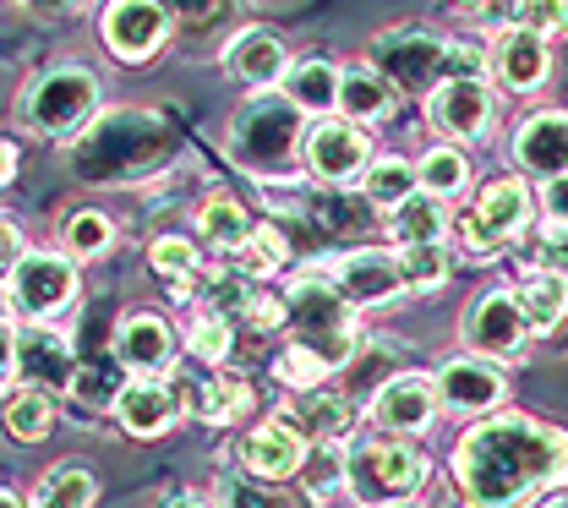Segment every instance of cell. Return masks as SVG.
I'll list each match as a JSON object with an SVG mask.
<instances>
[{
  "label": "cell",
  "instance_id": "1",
  "mask_svg": "<svg viewBox=\"0 0 568 508\" xmlns=\"http://www.w3.org/2000/svg\"><path fill=\"white\" fill-rule=\"evenodd\" d=\"M454 481L470 508H519L568 481V433L530 416H493L459 437Z\"/></svg>",
  "mask_w": 568,
  "mask_h": 508
},
{
  "label": "cell",
  "instance_id": "2",
  "mask_svg": "<svg viewBox=\"0 0 568 508\" xmlns=\"http://www.w3.org/2000/svg\"><path fill=\"white\" fill-rule=\"evenodd\" d=\"M170 126L159 115H138V110H115V115H99L77 148H71V164L99 181V186H126L138 175H153L164 159H170Z\"/></svg>",
  "mask_w": 568,
  "mask_h": 508
},
{
  "label": "cell",
  "instance_id": "3",
  "mask_svg": "<svg viewBox=\"0 0 568 508\" xmlns=\"http://www.w3.org/2000/svg\"><path fill=\"white\" fill-rule=\"evenodd\" d=\"M224 148H230V159L241 170H252L263 181H280L284 170L295 164V153L306 148V110H295L290 93H268L263 88V93H252L235 110V121L224 132Z\"/></svg>",
  "mask_w": 568,
  "mask_h": 508
},
{
  "label": "cell",
  "instance_id": "4",
  "mask_svg": "<svg viewBox=\"0 0 568 508\" xmlns=\"http://www.w3.org/2000/svg\"><path fill=\"white\" fill-rule=\"evenodd\" d=\"M104 104V82L88 67H50L28 82L22 93V126L33 138H55V143H77Z\"/></svg>",
  "mask_w": 568,
  "mask_h": 508
},
{
  "label": "cell",
  "instance_id": "5",
  "mask_svg": "<svg viewBox=\"0 0 568 508\" xmlns=\"http://www.w3.org/2000/svg\"><path fill=\"white\" fill-rule=\"evenodd\" d=\"M284 301H290V323H295L301 345H312L328 366L355 356V306L339 295L328 274H301Z\"/></svg>",
  "mask_w": 568,
  "mask_h": 508
},
{
  "label": "cell",
  "instance_id": "6",
  "mask_svg": "<svg viewBox=\"0 0 568 508\" xmlns=\"http://www.w3.org/2000/svg\"><path fill=\"white\" fill-rule=\"evenodd\" d=\"M426 481V459L422 448L410 443H361L345 459V492L361 508H388V504H410Z\"/></svg>",
  "mask_w": 568,
  "mask_h": 508
},
{
  "label": "cell",
  "instance_id": "7",
  "mask_svg": "<svg viewBox=\"0 0 568 508\" xmlns=\"http://www.w3.org/2000/svg\"><path fill=\"white\" fill-rule=\"evenodd\" d=\"M11 285V306L28 323H50L55 312H67L77 301V257L71 252H22L6 274Z\"/></svg>",
  "mask_w": 568,
  "mask_h": 508
},
{
  "label": "cell",
  "instance_id": "8",
  "mask_svg": "<svg viewBox=\"0 0 568 508\" xmlns=\"http://www.w3.org/2000/svg\"><path fill=\"white\" fill-rule=\"evenodd\" d=\"M306 170L323 181V186H355L372 164V138L366 126L351 115H317L306 126V148H301Z\"/></svg>",
  "mask_w": 568,
  "mask_h": 508
},
{
  "label": "cell",
  "instance_id": "9",
  "mask_svg": "<svg viewBox=\"0 0 568 508\" xmlns=\"http://www.w3.org/2000/svg\"><path fill=\"white\" fill-rule=\"evenodd\" d=\"M175 28V11L164 0H110L104 17H99V33H104V50L126 67H142L164 50Z\"/></svg>",
  "mask_w": 568,
  "mask_h": 508
},
{
  "label": "cell",
  "instance_id": "10",
  "mask_svg": "<svg viewBox=\"0 0 568 508\" xmlns=\"http://www.w3.org/2000/svg\"><path fill=\"white\" fill-rule=\"evenodd\" d=\"M470 356H487V362H519L525 339H530V323H525V306L514 291H487L470 301L465 323H459Z\"/></svg>",
  "mask_w": 568,
  "mask_h": 508
},
{
  "label": "cell",
  "instance_id": "11",
  "mask_svg": "<svg viewBox=\"0 0 568 508\" xmlns=\"http://www.w3.org/2000/svg\"><path fill=\"white\" fill-rule=\"evenodd\" d=\"M426 115H432V126H437L443 138L476 143V138H487V126H493L497 99H493V88H487V77H448V82H437V88L426 93Z\"/></svg>",
  "mask_w": 568,
  "mask_h": 508
},
{
  "label": "cell",
  "instance_id": "12",
  "mask_svg": "<svg viewBox=\"0 0 568 508\" xmlns=\"http://www.w3.org/2000/svg\"><path fill=\"white\" fill-rule=\"evenodd\" d=\"M437 405H443L437 377L399 372V377H388V383L377 388V399H372V421H377L383 433H394V437H416L437 421Z\"/></svg>",
  "mask_w": 568,
  "mask_h": 508
},
{
  "label": "cell",
  "instance_id": "13",
  "mask_svg": "<svg viewBox=\"0 0 568 508\" xmlns=\"http://www.w3.org/2000/svg\"><path fill=\"white\" fill-rule=\"evenodd\" d=\"M328 280L339 285V295H345L351 306H383V301H394L399 291H410L399 252H377V246L334 257V263H328Z\"/></svg>",
  "mask_w": 568,
  "mask_h": 508
},
{
  "label": "cell",
  "instance_id": "14",
  "mask_svg": "<svg viewBox=\"0 0 568 508\" xmlns=\"http://www.w3.org/2000/svg\"><path fill=\"white\" fill-rule=\"evenodd\" d=\"M115 362L132 377H164L175 366V328L159 312H132L115 328Z\"/></svg>",
  "mask_w": 568,
  "mask_h": 508
},
{
  "label": "cell",
  "instance_id": "15",
  "mask_svg": "<svg viewBox=\"0 0 568 508\" xmlns=\"http://www.w3.org/2000/svg\"><path fill=\"white\" fill-rule=\"evenodd\" d=\"M437 394H443V405L459 410V416H487V410L503 405L508 383H503L497 362H487V356H459V362H448L437 372Z\"/></svg>",
  "mask_w": 568,
  "mask_h": 508
},
{
  "label": "cell",
  "instance_id": "16",
  "mask_svg": "<svg viewBox=\"0 0 568 508\" xmlns=\"http://www.w3.org/2000/svg\"><path fill=\"white\" fill-rule=\"evenodd\" d=\"M17 377L28 388H71L77 377V362H71V345L50 328V323H28L17 328Z\"/></svg>",
  "mask_w": 568,
  "mask_h": 508
},
{
  "label": "cell",
  "instance_id": "17",
  "mask_svg": "<svg viewBox=\"0 0 568 508\" xmlns=\"http://www.w3.org/2000/svg\"><path fill=\"white\" fill-rule=\"evenodd\" d=\"M493 72L503 88H514V93H530V88H541L547 72H552V50H547V33H536V28H503L493 44Z\"/></svg>",
  "mask_w": 568,
  "mask_h": 508
},
{
  "label": "cell",
  "instance_id": "18",
  "mask_svg": "<svg viewBox=\"0 0 568 508\" xmlns=\"http://www.w3.org/2000/svg\"><path fill=\"white\" fill-rule=\"evenodd\" d=\"M514 159L525 175L552 181L568 170V110H541L514 132Z\"/></svg>",
  "mask_w": 568,
  "mask_h": 508
},
{
  "label": "cell",
  "instance_id": "19",
  "mask_svg": "<svg viewBox=\"0 0 568 508\" xmlns=\"http://www.w3.org/2000/svg\"><path fill=\"white\" fill-rule=\"evenodd\" d=\"M241 465H246L252 476L284 481V476L306 470V433H295L284 416H274V421H263V427L246 433V443H241Z\"/></svg>",
  "mask_w": 568,
  "mask_h": 508
},
{
  "label": "cell",
  "instance_id": "20",
  "mask_svg": "<svg viewBox=\"0 0 568 508\" xmlns=\"http://www.w3.org/2000/svg\"><path fill=\"white\" fill-rule=\"evenodd\" d=\"M224 67L235 82H246V88H280L284 72H290V50H284L280 33H268V28H246V33H235L230 39V50H224Z\"/></svg>",
  "mask_w": 568,
  "mask_h": 508
},
{
  "label": "cell",
  "instance_id": "21",
  "mask_svg": "<svg viewBox=\"0 0 568 508\" xmlns=\"http://www.w3.org/2000/svg\"><path fill=\"white\" fill-rule=\"evenodd\" d=\"M115 416H121V427L132 437H164L175 427V416H181V399L159 377H132L121 388V399H115Z\"/></svg>",
  "mask_w": 568,
  "mask_h": 508
},
{
  "label": "cell",
  "instance_id": "22",
  "mask_svg": "<svg viewBox=\"0 0 568 508\" xmlns=\"http://www.w3.org/2000/svg\"><path fill=\"white\" fill-rule=\"evenodd\" d=\"M284 421H290L295 433H306V443H339V437H351V427H355V405L345 394L306 388V394L284 410Z\"/></svg>",
  "mask_w": 568,
  "mask_h": 508
},
{
  "label": "cell",
  "instance_id": "23",
  "mask_svg": "<svg viewBox=\"0 0 568 508\" xmlns=\"http://www.w3.org/2000/svg\"><path fill=\"white\" fill-rule=\"evenodd\" d=\"M530 214H536V203H530V186L525 181H487L481 197H476V219L493 230L503 246L530 230Z\"/></svg>",
  "mask_w": 568,
  "mask_h": 508
},
{
  "label": "cell",
  "instance_id": "24",
  "mask_svg": "<svg viewBox=\"0 0 568 508\" xmlns=\"http://www.w3.org/2000/svg\"><path fill=\"white\" fill-rule=\"evenodd\" d=\"M339 77L345 72L328 67V61H290L280 93H290V104L317 121V115H334V110H339Z\"/></svg>",
  "mask_w": 568,
  "mask_h": 508
},
{
  "label": "cell",
  "instance_id": "25",
  "mask_svg": "<svg viewBox=\"0 0 568 508\" xmlns=\"http://www.w3.org/2000/svg\"><path fill=\"white\" fill-rule=\"evenodd\" d=\"M388 110H394V82L383 72H372V67H351V72L339 77V115H351L361 126H372V121H388Z\"/></svg>",
  "mask_w": 568,
  "mask_h": 508
},
{
  "label": "cell",
  "instance_id": "26",
  "mask_svg": "<svg viewBox=\"0 0 568 508\" xmlns=\"http://www.w3.org/2000/svg\"><path fill=\"white\" fill-rule=\"evenodd\" d=\"M514 295H519V306H525L530 334H552V328L568 317V280L564 274H552V268L525 274V285H519Z\"/></svg>",
  "mask_w": 568,
  "mask_h": 508
},
{
  "label": "cell",
  "instance_id": "27",
  "mask_svg": "<svg viewBox=\"0 0 568 508\" xmlns=\"http://www.w3.org/2000/svg\"><path fill=\"white\" fill-rule=\"evenodd\" d=\"M448 197H432V192H410L399 209H388V230L399 246H416V241H443L448 235Z\"/></svg>",
  "mask_w": 568,
  "mask_h": 508
},
{
  "label": "cell",
  "instance_id": "28",
  "mask_svg": "<svg viewBox=\"0 0 568 508\" xmlns=\"http://www.w3.org/2000/svg\"><path fill=\"white\" fill-rule=\"evenodd\" d=\"M197 230H203V241H209L213 252H246V241H252V219H246V209H241L235 197H224V192H213L209 203H203Z\"/></svg>",
  "mask_w": 568,
  "mask_h": 508
},
{
  "label": "cell",
  "instance_id": "29",
  "mask_svg": "<svg viewBox=\"0 0 568 508\" xmlns=\"http://www.w3.org/2000/svg\"><path fill=\"white\" fill-rule=\"evenodd\" d=\"M361 192H366V203L372 209H399L410 192H422V175H416V164H405V159H372L366 164V175H361Z\"/></svg>",
  "mask_w": 568,
  "mask_h": 508
},
{
  "label": "cell",
  "instance_id": "30",
  "mask_svg": "<svg viewBox=\"0 0 568 508\" xmlns=\"http://www.w3.org/2000/svg\"><path fill=\"white\" fill-rule=\"evenodd\" d=\"M192 410H197L203 421H213V427H230V421H241V416L252 410V383H246V377H209V383L197 388Z\"/></svg>",
  "mask_w": 568,
  "mask_h": 508
},
{
  "label": "cell",
  "instance_id": "31",
  "mask_svg": "<svg viewBox=\"0 0 568 508\" xmlns=\"http://www.w3.org/2000/svg\"><path fill=\"white\" fill-rule=\"evenodd\" d=\"M50 427H55V399L44 388H22L6 399V433L17 443H39V437H50Z\"/></svg>",
  "mask_w": 568,
  "mask_h": 508
},
{
  "label": "cell",
  "instance_id": "32",
  "mask_svg": "<svg viewBox=\"0 0 568 508\" xmlns=\"http://www.w3.org/2000/svg\"><path fill=\"white\" fill-rule=\"evenodd\" d=\"M416 175H422V192H432V197H459L470 181V159L459 148H426Z\"/></svg>",
  "mask_w": 568,
  "mask_h": 508
},
{
  "label": "cell",
  "instance_id": "33",
  "mask_svg": "<svg viewBox=\"0 0 568 508\" xmlns=\"http://www.w3.org/2000/svg\"><path fill=\"white\" fill-rule=\"evenodd\" d=\"M186 350H192L197 362L224 366L230 362V350H235V328H230V317L213 312V306H203V312L192 317V328H186Z\"/></svg>",
  "mask_w": 568,
  "mask_h": 508
},
{
  "label": "cell",
  "instance_id": "34",
  "mask_svg": "<svg viewBox=\"0 0 568 508\" xmlns=\"http://www.w3.org/2000/svg\"><path fill=\"white\" fill-rule=\"evenodd\" d=\"M148 263H153V274H159V280H170V285H192V280L203 274L197 246H192L186 235H159V241L148 246Z\"/></svg>",
  "mask_w": 568,
  "mask_h": 508
},
{
  "label": "cell",
  "instance_id": "35",
  "mask_svg": "<svg viewBox=\"0 0 568 508\" xmlns=\"http://www.w3.org/2000/svg\"><path fill=\"white\" fill-rule=\"evenodd\" d=\"M115 246V224L99 214V209H77L67 219V252L71 257H104Z\"/></svg>",
  "mask_w": 568,
  "mask_h": 508
},
{
  "label": "cell",
  "instance_id": "36",
  "mask_svg": "<svg viewBox=\"0 0 568 508\" xmlns=\"http://www.w3.org/2000/svg\"><path fill=\"white\" fill-rule=\"evenodd\" d=\"M399 263H405V285H410V291H437V285L448 280V252H443V241L399 246Z\"/></svg>",
  "mask_w": 568,
  "mask_h": 508
},
{
  "label": "cell",
  "instance_id": "37",
  "mask_svg": "<svg viewBox=\"0 0 568 508\" xmlns=\"http://www.w3.org/2000/svg\"><path fill=\"white\" fill-rule=\"evenodd\" d=\"M274 372H280V383H284V388L306 394V388H323V377H328L334 366L323 362V356H317L312 345H301V339H295V345H290V350L280 356V362H274Z\"/></svg>",
  "mask_w": 568,
  "mask_h": 508
},
{
  "label": "cell",
  "instance_id": "38",
  "mask_svg": "<svg viewBox=\"0 0 568 508\" xmlns=\"http://www.w3.org/2000/svg\"><path fill=\"white\" fill-rule=\"evenodd\" d=\"M93 498H99V487L88 470H55L33 508H93Z\"/></svg>",
  "mask_w": 568,
  "mask_h": 508
},
{
  "label": "cell",
  "instance_id": "39",
  "mask_svg": "<svg viewBox=\"0 0 568 508\" xmlns=\"http://www.w3.org/2000/svg\"><path fill=\"white\" fill-rule=\"evenodd\" d=\"M246 257H252V274H274V268H284V263H290V241H284L280 224H252Z\"/></svg>",
  "mask_w": 568,
  "mask_h": 508
},
{
  "label": "cell",
  "instance_id": "40",
  "mask_svg": "<svg viewBox=\"0 0 568 508\" xmlns=\"http://www.w3.org/2000/svg\"><path fill=\"white\" fill-rule=\"evenodd\" d=\"M224 508H295V504L284 498L280 487H268V476H257V481H235Z\"/></svg>",
  "mask_w": 568,
  "mask_h": 508
},
{
  "label": "cell",
  "instance_id": "41",
  "mask_svg": "<svg viewBox=\"0 0 568 508\" xmlns=\"http://www.w3.org/2000/svg\"><path fill=\"white\" fill-rule=\"evenodd\" d=\"M536 268H552L568 280V219H552L536 241Z\"/></svg>",
  "mask_w": 568,
  "mask_h": 508
},
{
  "label": "cell",
  "instance_id": "42",
  "mask_svg": "<svg viewBox=\"0 0 568 508\" xmlns=\"http://www.w3.org/2000/svg\"><path fill=\"white\" fill-rule=\"evenodd\" d=\"M241 317H246L252 328H284V323H290V301H280V295H268V291H252Z\"/></svg>",
  "mask_w": 568,
  "mask_h": 508
},
{
  "label": "cell",
  "instance_id": "43",
  "mask_svg": "<svg viewBox=\"0 0 568 508\" xmlns=\"http://www.w3.org/2000/svg\"><path fill=\"white\" fill-rule=\"evenodd\" d=\"M525 28H536V33H564L568 28V11H564V0H530L525 6Z\"/></svg>",
  "mask_w": 568,
  "mask_h": 508
},
{
  "label": "cell",
  "instance_id": "44",
  "mask_svg": "<svg viewBox=\"0 0 568 508\" xmlns=\"http://www.w3.org/2000/svg\"><path fill=\"white\" fill-rule=\"evenodd\" d=\"M541 203H547V214H552V219H568V170H564V175H552V181H547Z\"/></svg>",
  "mask_w": 568,
  "mask_h": 508
},
{
  "label": "cell",
  "instance_id": "45",
  "mask_svg": "<svg viewBox=\"0 0 568 508\" xmlns=\"http://www.w3.org/2000/svg\"><path fill=\"white\" fill-rule=\"evenodd\" d=\"M6 377H17V328H11V317L0 323V383Z\"/></svg>",
  "mask_w": 568,
  "mask_h": 508
},
{
  "label": "cell",
  "instance_id": "46",
  "mask_svg": "<svg viewBox=\"0 0 568 508\" xmlns=\"http://www.w3.org/2000/svg\"><path fill=\"white\" fill-rule=\"evenodd\" d=\"M17 6H28L33 17H71V11H82L88 0H17Z\"/></svg>",
  "mask_w": 568,
  "mask_h": 508
},
{
  "label": "cell",
  "instance_id": "47",
  "mask_svg": "<svg viewBox=\"0 0 568 508\" xmlns=\"http://www.w3.org/2000/svg\"><path fill=\"white\" fill-rule=\"evenodd\" d=\"M170 11H181V17H213L224 0H164Z\"/></svg>",
  "mask_w": 568,
  "mask_h": 508
},
{
  "label": "cell",
  "instance_id": "48",
  "mask_svg": "<svg viewBox=\"0 0 568 508\" xmlns=\"http://www.w3.org/2000/svg\"><path fill=\"white\" fill-rule=\"evenodd\" d=\"M11 175H17V148H11L6 138H0V186H6Z\"/></svg>",
  "mask_w": 568,
  "mask_h": 508
},
{
  "label": "cell",
  "instance_id": "49",
  "mask_svg": "<svg viewBox=\"0 0 568 508\" xmlns=\"http://www.w3.org/2000/svg\"><path fill=\"white\" fill-rule=\"evenodd\" d=\"M6 257H11V263L22 257V246H17V235H11V230H0V263H6Z\"/></svg>",
  "mask_w": 568,
  "mask_h": 508
},
{
  "label": "cell",
  "instance_id": "50",
  "mask_svg": "<svg viewBox=\"0 0 568 508\" xmlns=\"http://www.w3.org/2000/svg\"><path fill=\"white\" fill-rule=\"evenodd\" d=\"M159 508H209V504H203V498H186V492H181V498H164Z\"/></svg>",
  "mask_w": 568,
  "mask_h": 508
},
{
  "label": "cell",
  "instance_id": "51",
  "mask_svg": "<svg viewBox=\"0 0 568 508\" xmlns=\"http://www.w3.org/2000/svg\"><path fill=\"white\" fill-rule=\"evenodd\" d=\"M6 317H17V306H11V285H0V323Z\"/></svg>",
  "mask_w": 568,
  "mask_h": 508
},
{
  "label": "cell",
  "instance_id": "52",
  "mask_svg": "<svg viewBox=\"0 0 568 508\" xmlns=\"http://www.w3.org/2000/svg\"><path fill=\"white\" fill-rule=\"evenodd\" d=\"M0 508H28V504H22V498H17L11 487H0Z\"/></svg>",
  "mask_w": 568,
  "mask_h": 508
},
{
  "label": "cell",
  "instance_id": "53",
  "mask_svg": "<svg viewBox=\"0 0 568 508\" xmlns=\"http://www.w3.org/2000/svg\"><path fill=\"white\" fill-rule=\"evenodd\" d=\"M459 6H481V0H459Z\"/></svg>",
  "mask_w": 568,
  "mask_h": 508
},
{
  "label": "cell",
  "instance_id": "54",
  "mask_svg": "<svg viewBox=\"0 0 568 508\" xmlns=\"http://www.w3.org/2000/svg\"><path fill=\"white\" fill-rule=\"evenodd\" d=\"M388 508H410V504H388Z\"/></svg>",
  "mask_w": 568,
  "mask_h": 508
},
{
  "label": "cell",
  "instance_id": "55",
  "mask_svg": "<svg viewBox=\"0 0 568 508\" xmlns=\"http://www.w3.org/2000/svg\"><path fill=\"white\" fill-rule=\"evenodd\" d=\"M564 11H568V0H564Z\"/></svg>",
  "mask_w": 568,
  "mask_h": 508
}]
</instances>
